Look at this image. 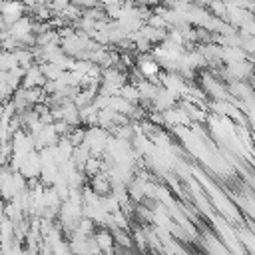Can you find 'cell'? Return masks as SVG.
I'll use <instances>...</instances> for the list:
<instances>
[{
	"instance_id": "obj_1",
	"label": "cell",
	"mask_w": 255,
	"mask_h": 255,
	"mask_svg": "<svg viewBox=\"0 0 255 255\" xmlns=\"http://www.w3.org/2000/svg\"><path fill=\"white\" fill-rule=\"evenodd\" d=\"M108 137H110V131H106V129H102V128H98V126H90V129H86L84 131V145L90 149V153L94 155V157H100V155H104V151H106V141H108Z\"/></svg>"
},
{
	"instance_id": "obj_2",
	"label": "cell",
	"mask_w": 255,
	"mask_h": 255,
	"mask_svg": "<svg viewBox=\"0 0 255 255\" xmlns=\"http://www.w3.org/2000/svg\"><path fill=\"white\" fill-rule=\"evenodd\" d=\"M135 70L141 74V78L143 80H147V82H153V84H157L159 80V74H161V68H159V64L151 58V54L149 52H145V54H139L137 56V60H135Z\"/></svg>"
},
{
	"instance_id": "obj_3",
	"label": "cell",
	"mask_w": 255,
	"mask_h": 255,
	"mask_svg": "<svg viewBox=\"0 0 255 255\" xmlns=\"http://www.w3.org/2000/svg\"><path fill=\"white\" fill-rule=\"evenodd\" d=\"M58 139H60V135L56 133L54 126L48 124V126H44V128L34 135V147H36V151H38V149H44V147H52V145L58 143Z\"/></svg>"
},
{
	"instance_id": "obj_4",
	"label": "cell",
	"mask_w": 255,
	"mask_h": 255,
	"mask_svg": "<svg viewBox=\"0 0 255 255\" xmlns=\"http://www.w3.org/2000/svg\"><path fill=\"white\" fill-rule=\"evenodd\" d=\"M20 175L28 181V179H36L38 175H40V157H38V151L34 149V151H30L26 157H24V161H22V165H20Z\"/></svg>"
},
{
	"instance_id": "obj_5",
	"label": "cell",
	"mask_w": 255,
	"mask_h": 255,
	"mask_svg": "<svg viewBox=\"0 0 255 255\" xmlns=\"http://www.w3.org/2000/svg\"><path fill=\"white\" fill-rule=\"evenodd\" d=\"M44 84H46V78H44L40 66H38V64H32V66L24 72L20 86H22V88H42Z\"/></svg>"
},
{
	"instance_id": "obj_6",
	"label": "cell",
	"mask_w": 255,
	"mask_h": 255,
	"mask_svg": "<svg viewBox=\"0 0 255 255\" xmlns=\"http://www.w3.org/2000/svg\"><path fill=\"white\" fill-rule=\"evenodd\" d=\"M8 34H10L14 40H18V42H20L24 36L32 34V18H30V16H22V18H18L14 24H10Z\"/></svg>"
},
{
	"instance_id": "obj_7",
	"label": "cell",
	"mask_w": 255,
	"mask_h": 255,
	"mask_svg": "<svg viewBox=\"0 0 255 255\" xmlns=\"http://www.w3.org/2000/svg\"><path fill=\"white\" fill-rule=\"evenodd\" d=\"M249 16H253V14H251V12H247L245 8H239V6H227L225 22L237 30V28H239V26H241Z\"/></svg>"
},
{
	"instance_id": "obj_8",
	"label": "cell",
	"mask_w": 255,
	"mask_h": 255,
	"mask_svg": "<svg viewBox=\"0 0 255 255\" xmlns=\"http://www.w3.org/2000/svg\"><path fill=\"white\" fill-rule=\"evenodd\" d=\"M161 118H163V124L165 126H181V124H191V120L187 118V114L179 108H169V110H163L161 112Z\"/></svg>"
},
{
	"instance_id": "obj_9",
	"label": "cell",
	"mask_w": 255,
	"mask_h": 255,
	"mask_svg": "<svg viewBox=\"0 0 255 255\" xmlns=\"http://www.w3.org/2000/svg\"><path fill=\"white\" fill-rule=\"evenodd\" d=\"M92 237H94V241H96L100 253H112V249H114L112 231H108V229H98V231L92 233Z\"/></svg>"
},
{
	"instance_id": "obj_10",
	"label": "cell",
	"mask_w": 255,
	"mask_h": 255,
	"mask_svg": "<svg viewBox=\"0 0 255 255\" xmlns=\"http://www.w3.org/2000/svg\"><path fill=\"white\" fill-rule=\"evenodd\" d=\"M227 94H229V96H237L239 102L253 100V90H251V86H249L247 82H229Z\"/></svg>"
},
{
	"instance_id": "obj_11",
	"label": "cell",
	"mask_w": 255,
	"mask_h": 255,
	"mask_svg": "<svg viewBox=\"0 0 255 255\" xmlns=\"http://www.w3.org/2000/svg\"><path fill=\"white\" fill-rule=\"evenodd\" d=\"M34 46H40V48H44V46H60V36H58V32L54 28H46L44 32L36 34V44Z\"/></svg>"
},
{
	"instance_id": "obj_12",
	"label": "cell",
	"mask_w": 255,
	"mask_h": 255,
	"mask_svg": "<svg viewBox=\"0 0 255 255\" xmlns=\"http://www.w3.org/2000/svg\"><path fill=\"white\" fill-rule=\"evenodd\" d=\"M96 195H108L110 191H112V185H110V179H108V175L106 173H96L94 177H92V187H90Z\"/></svg>"
},
{
	"instance_id": "obj_13",
	"label": "cell",
	"mask_w": 255,
	"mask_h": 255,
	"mask_svg": "<svg viewBox=\"0 0 255 255\" xmlns=\"http://www.w3.org/2000/svg\"><path fill=\"white\" fill-rule=\"evenodd\" d=\"M243 60H251L241 48H223V54H221V62L225 66L229 64H237V62H243Z\"/></svg>"
},
{
	"instance_id": "obj_14",
	"label": "cell",
	"mask_w": 255,
	"mask_h": 255,
	"mask_svg": "<svg viewBox=\"0 0 255 255\" xmlns=\"http://www.w3.org/2000/svg\"><path fill=\"white\" fill-rule=\"evenodd\" d=\"M92 157V153H90V149L84 145V143H80V145H76L74 147V151H72V161H74V165H76V169L78 171H82V167H84V163L88 161Z\"/></svg>"
},
{
	"instance_id": "obj_15",
	"label": "cell",
	"mask_w": 255,
	"mask_h": 255,
	"mask_svg": "<svg viewBox=\"0 0 255 255\" xmlns=\"http://www.w3.org/2000/svg\"><path fill=\"white\" fill-rule=\"evenodd\" d=\"M14 58H16V66L22 68V70H28L34 64V56H32L30 48H18L14 52Z\"/></svg>"
},
{
	"instance_id": "obj_16",
	"label": "cell",
	"mask_w": 255,
	"mask_h": 255,
	"mask_svg": "<svg viewBox=\"0 0 255 255\" xmlns=\"http://www.w3.org/2000/svg\"><path fill=\"white\" fill-rule=\"evenodd\" d=\"M80 124H86V126H96L98 124V110L92 104L80 108Z\"/></svg>"
},
{
	"instance_id": "obj_17",
	"label": "cell",
	"mask_w": 255,
	"mask_h": 255,
	"mask_svg": "<svg viewBox=\"0 0 255 255\" xmlns=\"http://www.w3.org/2000/svg\"><path fill=\"white\" fill-rule=\"evenodd\" d=\"M118 96H122L124 100H128L129 104H137L139 102V96H137V88L133 86V84H124L122 88H120V94Z\"/></svg>"
},
{
	"instance_id": "obj_18",
	"label": "cell",
	"mask_w": 255,
	"mask_h": 255,
	"mask_svg": "<svg viewBox=\"0 0 255 255\" xmlns=\"http://www.w3.org/2000/svg\"><path fill=\"white\" fill-rule=\"evenodd\" d=\"M12 68H16L14 52H4V50H0V70H2V72H10Z\"/></svg>"
},
{
	"instance_id": "obj_19",
	"label": "cell",
	"mask_w": 255,
	"mask_h": 255,
	"mask_svg": "<svg viewBox=\"0 0 255 255\" xmlns=\"http://www.w3.org/2000/svg\"><path fill=\"white\" fill-rule=\"evenodd\" d=\"M38 66H40V70H42L46 82H48V80H58V78L62 76V70H60L58 66H54V64H38Z\"/></svg>"
},
{
	"instance_id": "obj_20",
	"label": "cell",
	"mask_w": 255,
	"mask_h": 255,
	"mask_svg": "<svg viewBox=\"0 0 255 255\" xmlns=\"http://www.w3.org/2000/svg\"><path fill=\"white\" fill-rule=\"evenodd\" d=\"M82 173H84V175H90V177H94L96 173H100V157H94V155H92V157L84 163Z\"/></svg>"
},
{
	"instance_id": "obj_21",
	"label": "cell",
	"mask_w": 255,
	"mask_h": 255,
	"mask_svg": "<svg viewBox=\"0 0 255 255\" xmlns=\"http://www.w3.org/2000/svg\"><path fill=\"white\" fill-rule=\"evenodd\" d=\"M207 8H209V14H211V16L225 20V12H227V6H225L221 0H211V4H209Z\"/></svg>"
},
{
	"instance_id": "obj_22",
	"label": "cell",
	"mask_w": 255,
	"mask_h": 255,
	"mask_svg": "<svg viewBox=\"0 0 255 255\" xmlns=\"http://www.w3.org/2000/svg\"><path fill=\"white\" fill-rule=\"evenodd\" d=\"M237 237L247 247V253H253V233H251V229H239Z\"/></svg>"
},
{
	"instance_id": "obj_23",
	"label": "cell",
	"mask_w": 255,
	"mask_h": 255,
	"mask_svg": "<svg viewBox=\"0 0 255 255\" xmlns=\"http://www.w3.org/2000/svg\"><path fill=\"white\" fill-rule=\"evenodd\" d=\"M145 24H147V26H151V28H159V30H165V28H167L165 20H163L159 14H155V12H153V14H149V16L145 18Z\"/></svg>"
},
{
	"instance_id": "obj_24",
	"label": "cell",
	"mask_w": 255,
	"mask_h": 255,
	"mask_svg": "<svg viewBox=\"0 0 255 255\" xmlns=\"http://www.w3.org/2000/svg\"><path fill=\"white\" fill-rule=\"evenodd\" d=\"M46 4H48L50 12H52V16H54V14H60V12L70 4V0H48Z\"/></svg>"
},
{
	"instance_id": "obj_25",
	"label": "cell",
	"mask_w": 255,
	"mask_h": 255,
	"mask_svg": "<svg viewBox=\"0 0 255 255\" xmlns=\"http://www.w3.org/2000/svg\"><path fill=\"white\" fill-rule=\"evenodd\" d=\"M191 4H195V6H201V8H205V6H209L211 4V0H189Z\"/></svg>"
},
{
	"instance_id": "obj_26",
	"label": "cell",
	"mask_w": 255,
	"mask_h": 255,
	"mask_svg": "<svg viewBox=\"0 0 255 255\" xmlns=\"http://www.w3.org/2000/svg\"><path fill=\"white\" fill-rule=\"evenodd\" d=\"M0 106H2V96H0Z\"/></svg>"
}]
</instances>
